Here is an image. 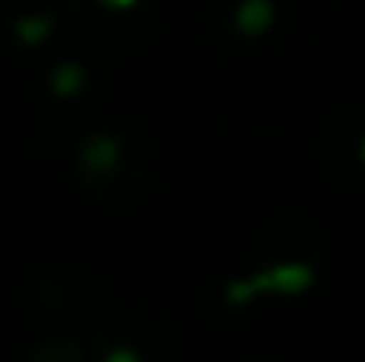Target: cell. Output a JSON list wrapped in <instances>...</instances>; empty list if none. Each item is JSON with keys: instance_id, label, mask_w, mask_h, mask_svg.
<instances>
[{"instance_id": "cell-1", "label": "cell", "mask_w": 365, "mask_h": 362, "mask_svg": "<svg viewBox=\"0 0 365 362\" xmlns=\"http://www.w3.org/2000/svg\"><path fill=\"white\" fill-rule=\"evenodd\" d=\"M121 4H124V0H121Z\"/></svg>"}]
</instances>
